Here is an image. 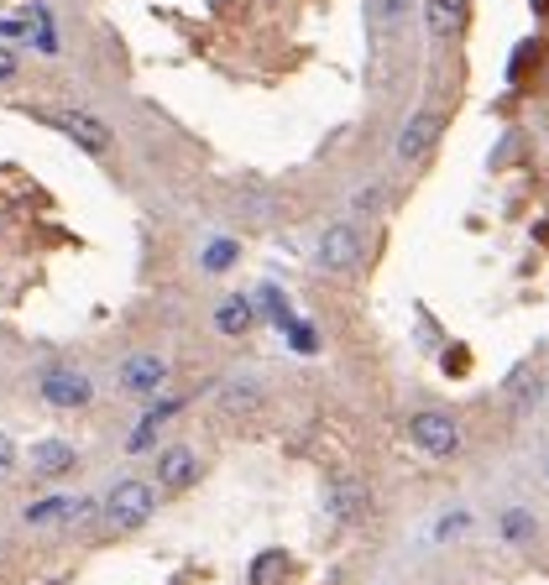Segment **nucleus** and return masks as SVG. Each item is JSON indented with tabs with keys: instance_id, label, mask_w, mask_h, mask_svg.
Instances as JSON below:
<instances>
[{
	"instance_id": "1",
	"label": "nucleus",
	"mask_w": 549,
	"mask_h": 585,
	"mask_svg": "<svg viewBox=\"0 0 549 585\" xmlns=\"http://www.w3.org/2000/svg\"><path fill=\"white\" fill-rule=\"evenodd\" d=\"M157 512V486L152 481H116L110 486V497H105V523L116 528V533H136L147 518Z\"/></svg>"
},
{
	"instance_id": "2",
	"label": "nucleus",
	"mask_w": 549,
	"mask_h": 585,
	"mask_svg": "<svg viewBox=\"0 0 549 585\" xmlns=\"http://www.w3.org/2000/svg\"><path fill=\"white\" fill-rule=\"evenodd\" d=\"M314 256H319V267L335 272V277L340 272H356L361 256H366V230L356 220H335V225H325V236H319Z\"/></svg>"
},
{
	"instance_id": "3",
	"label": "nucleus",
	"mask_w": 549,
	"mask_h": 585,
	"mask_svg": "<svg viewBox=\"0 0 549 585\" xmlns=\"http://www.w3.org/2000/svg\"><path fill=\"white\" fill-rule=\"evenodd\" d=\"M408 439H414V450H424L429 460L461 455V424H455L450 413H440V408H424V413L408 418Z\"/></svg>"
},
{
	"instance_id": "4",
	"label": "nucleus",
	"mask_w": 549,
	"mask_h": 585,
	"mask_svg": "<svg viewBox=\"0 0 549 585\" xmlns=\"http://www.w3.org/2000/svg\"><path fill=\"white\" fill-rule=\"evenodd\" d=\"M37 392L48 408H63V413H79V408L95 403V382H89L79 366H48L37 377Z\"/></svg>"
},
{
	"instance_id": "5",
	"label": "nucleus",
	"mask_w": 549,
	"mask_h": 585,
	"mask_svg": "<svg viewBox=\"0 0 549 585\" xmlns=\"http://www.w3.org/2000/svg\"><path fill=\"white\" fill-rule=\"evenodd\" d=\"M48 121L74 142L79 152H89V157H105V152H116V131H110L100 115H89V110H53Z\"/></svg>"
},
{
	"instance_id": "6",
	"label": "nucleus",
	"mask_w": 549,
	"mask_h": 585,
	"mask_svg": "<svg viewBox=\"0 0 549 585\" xmlns=\"http://www.w3.org/2000/svg\"><path fill=\"white\" fill-rule=\"evenodd\" d=\"M440 131H445V115L434 110V105H424V110H414L408 115V126L398 131V142H393V157L403 162H419V157H429V147L440 142Z\"/></svg>"
},
{
	"instance_id": "7",
	"label": "nucleus",
	"mask_w": 549,
	"mask_h": 585,
	"mask_svg": "<svg viewBox=\"0 0 549 585\" xmlns=\"http://www.w3.org/2000/svg\"><path fill=\"white\" fill-rule=\"evenodd\" d=\"M116 382H121V392H131V397H157V387L168 382V361L157 356V350H136V356L121 361Z\"/></svg>"
},
{
	"instance_id": "8",
	"label": "nucleus",
	"mask_w": 549,
	"mask_h": 585,
	"mask_svg": "<svg viewBox=\"0 0 549 585\" xmlns=\"http://www.w3.org/2000/svg\"><path fill=\"white\" fill-rule=\"evenodd\" d=\"M199 481V455L189 444H168L163 455H157V486L163 491H189Z\"/></svg>"
},
{
	"instance_id": "9",
	"label": "nucleus",
	"mask_w": 549,
	"mask_h": 585,
	"mask_svg": "<svg viewBox=\"0 0 549 585\" xmlns=\"http://www.w3.org/2000/svg\"><path fill=\"white\" fill-rule=\"evenodd\" d=\"M27 465H32L37 481H53V476H68V471H74V465H79V450H74L68 439H42V444H32Z\"/></svg>"
},
{
	"instance_id": "10",
	"label": "nucleus",
	"mask_w": 549,
	"mask_h": 585,
	"mask_svg": "<svg viewBox=\"0 0 549 585\" xmlns=\"http://www.w3.org/2000/svg\"><path fill=\"white\" fill-rule=\"evenodd\" d=\"M414 16V0H366V32L372 37H398Z\"/></svg>"
},
{
	"instance_id": "11",
	"label": "nucleus",
	"mask_w": 549,
	"mask_h": 585,
	"mask_svg": "<svg viewBox=\"0 0 549 585\" xmlns=\"http://www.w3.org/2000/svg\"><path fill=\"white\" fill-rule=\"evenodd\" d=\"M89 502L79 497H48V502H32L21 518H27V528H53V523H68V518H84Z\"/></svg>"
},
{
	"instance_id": "12",
	"label": "nucleus",
	"mask_w": 549,
	"mask_h": 585,
	"mask_svg": "<svg viewBox=\"0 0 549 585\" xmlns=\"http://www.w3.org/2000/svg\"><path fill=\"white\" fill-rule=\"evenodd\" d=\"M424 27H429V37H455L466 27V0H424Z\"/></svg>"
},
{
	"instance_id": "13",
	"label": "nucleus",
	"mask_w": 549,
	"mask_h": 585,
	"mask_svg": "<svg viewBox=\"0 0 549 585\" xmlns=\"http://www.w3.org/2000/svg\"><path fill=\"white\" fill-rule=\"evenodd\" d=\"M251 324H257V303L251 298H241V293H231V298H220V309H215V330L220 335H246Z\"/></svg>"
},
{
	"instance_id": "14",
	"label": "nucleus",
	"mask_w": 549,
	"mask_h": 585,
	"mask_svg": "<svg viewBox=\"0 0 549 585\" xmlns=\"http://www.w3.org/2000/svg\"><path fill=\"white\" fill-rule=\"evenodd\" d=\"M366 507H372V497H366V486H356V481H335L330 486V512L340 523H356V518H366Z\"/></svg>"
},
{
	"instance_id": "15",
	"label": "nucleus",
	"mask_w": 549,
	"mask_h": 585,
	"mask_svg": "<svg viewBox=\"0 0 549 585\" xmlns=\"http://www.w3.org/2000/svg\"><path fill=\"white\" fill-rule=\"evenodd\" d=\"M283 580H288V554L283 549H262L257 559H251L246 585H283Z\"/></svg>"
},
{
	"instance_id": "16",
	"label": "nucleus",
	"mask_w": 549,
	"mask_h": 585,
	"mask_svg": "<svg viewBox=\"0 0 549 585\" xmlns=\"http://www.w3.org/2000/svg\"><path fill=\"white\" fill-rule=\"evenodd\" d=\"M497 533L508 538V544H529V538L539 533V518H534L529 507H508V512L497 518Z\"/></svg>"
},
{
	"instance_id": "17",
	"label": "nucleus",
	"mask_w": 549,
	"mask_h": 585,
	"mask_svg": "<svg viewBox=\"0 0 549 585\" xmlns=\"http://www.w3.org/2000/svg\"><path fill=\"white\" fill-rule=\"evenodd\" d=\"M178 408H183V397H168V403L147 408V418H142V424H136V434H131V450H147V444H152V434L163 429V424H168V418H173Z\"/></svg>"
},
{
	"instance_id": "18",
	"label": "nucleus",
	"mask_w": 549,
	"mask_h": 585,
	"mask_svg": "<svg viewBox=\"0 0 549 585\" xmlns=\"http://www.w3.org/2000/svg\"><path fill=\"white\" fill-rule=\"evenodd\" d=\"M539 387H544V382H539V371H534V366H518L513 377H508V403H513L518 413H523V408H534V403H539Z\"/></svg>"
},
{
	"instance_id": "19",
	"label": "nucleus",
	"mask_w": 549,
	"mask_h": 585,
	"mask_svg": "<svg viewBox=\"0 0 549 585\" xmlns=\"http://www.w3.org/2000/svg\"><path fill=\"white\" fill-rule=\"evenodd\" d=\"M220 408H225V413H251V408H262V387H257V382H225Z\"/></svg>"
},
{
	"instance_id": "20",
	"label": "nucleus",
	"mask_w": 549,
	"mask_h": 585,
	"mask_svg": "<svg viewBox=\"0 0 549 585\" xmlns=\"http://www.w3.org/2000/svg\"><path fill=\"white\" fill-rule=\"evenodd\" d=\"M241 256V241H231V236H215V246H204V267L210 272H225Z\"/></svg>"
},
{
	"instance_id": "21",
	"label": "nucleus",
	"mask_w": 549,
	"mask_h": 585,
	"mask_svg": "<svg viewBox=\"0 0 549 585\" xmlns=\"http://www.w3.org/2000/svg\"><path fill=\"white\" fill-rule=\"evenodd\" d=\"M382 204H387V189H382V183H366V189H356V199H351L356 215H377Z\"/></svg>"
},
{
	"instance_id": "22",
	"label": "nucleus",
	"mask_w": 549,
	"mask_h": 585,
	"mask_svg": "<svg viewBox=\"0 0 549 585\" xmlns=\"http://www.w3.org/2000/svg\"><path fill=\"white\" fill-rule=\"evenodd\" d=\"M471 528V512H445L440 523H434V538H461Z\"/></svg>"
},
{
	"instance_id": "23",
	"label": "nucleus",
	"mask_w": 549,
	"mask_h": 585,
	"mask_svg": "<svg viewBox=\"0 0 549 585\" xmlns=\"http://www.w3.org/2000/svg\"><path fill=\"white\" fill-rule=\"evenodd\" d=\"M16 74H21V58L6 48V42H0V89H6V84H16Z\"/></svg>"
},
{
	"instance_id": "24",
	"label": "nucleus",
	"mask_w": 549,
	"mask_h": 585,
	"mask_svg": "<svg viewBox=\"0 0 549 585\" xmlns=\"http://www.w3.org/2000/svg\"><path fill=\"white\" fill-rule=\"evenodd\" d=\"M529 58H539V42H523V48L513 53V84H523V68H529Z\"/></svg>"
},
{
	"instance_id": "25",
	"label": "nucleus",
	"mask_w": 549,
	"mask_h": 585,
	"mask_svg": "<svg viewBox=\"0 0 549 585\" xmlns=\"http://www.w3.org/2000/svg\"><path fill=\"white\" fill-rule=\"evenodd\" d=\"M11 471H16V444H11L6 434H0V481H6Z\"/></svg>"
},
{
	"instance_id": "26",
	"label": "nucleus",
	"mask_w": 549,
	"mask_h": 585,
	"mask_svg": "<svg viewBox=\"0 0 549 585\" xmlns=\"http://www.w3.org/2000/svg\"><path fill=\"white\" fill-rule=\"evenodd\" d=\"M293 345H299V350H314V330H293Z\"/></svg>"
},
{
	"instance_id": "27",
	"label": "nucleus",
	"mask_w": 549,
	"mask_h": 585,
	"mask_svg": "<svg viewBox=\"0 0 549 585\" xmlns=\"http://www.w3.org/2000/svg\"><path fill=\"white\" fill-rule=\"evenodd\" d=\"M544 471H549V460H544Z\"/></svg>"
}]
</instances>
